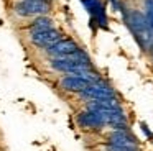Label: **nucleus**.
Returning <instances> with one entry per match:
<instances>
[{"label":"nucleus","instance_id":"f257e3e1","mask_svg":"<svg viewBox=\"0 0 153 151\" xmlns=\"http://www.w3.org/2000/svg\"><path fill=\"white\" fill-rule=\"evenodd\" d=\"M123 18L127 28L130 30L140 48L146 53L153 51V30L145 13H142L140 10H128L123 12Z\"/></svg>","mask_w":153,"mask_h":151},{"label":"nucleus","instance_id":"f03ea898","mask_svg":"<svg viewBox=\"0 0 153 151\" xmlns=\"http://www.w3.org/2000/svg\"><path fill=\"white\" fill-rule=\"evenodd\" d=\"M50 66L54 71L66 72V74H74V76H81L92 69L89 56L82 49H77V51L71 53L68 56H63V58H51Z\"/></svg>","mask_w":153,"mask_h":151},{"label":"nucleus","instance_id":"423d86ee","mask_svg":"<svg viewBox=\"0 0 153 151\" xmlns=\"http://www.w3.org/2000/svg\"><path fill=\"white\" fill-rule=\"evenodd\" d=\"M82 5L86 7L87 13L92 18V23H97L100 28H107V15H105V7L100 0H81Z\"/></svg>","mask_w":153,"mask_h":151},{"label":"nucleus","instance_id":"7ed1b4c3","mask_svg":"<svg viewBox=\"0 0 153 151\" xmlns=\"http://www.w3.org/2000/svg\"><path fill=\"white\" fill-rule=\"evenodd\" d=\"M51 8H53L51 2H43V0H17L13 5V12L22 18L45 16L51 12Z\"/></svg>","mask_w":153,"mask_h":151},{"label":"nucleus","instance_id":"1a4fd4ad","mask_svg":"<svg viewBox=\"0 0 153 151\" xmlns=\"http://www.w3.org/2000/svg\"><path fill=\"white\" fill-rule=\"evenodd\" d=\"M77 123L82 128H87V130H97V128H102L105 125L102 117L96 110H91V108H87L86 112L77 115Z\"/></svg>","mask_w":153,"mask_h":151},{"label":"nucleus","instance_id":"0eeeda50","mask_svg":"<svg viewBox=\"0 0 153 151\" xmlns=\"http://www.w3.org/2000/svg\"><path fill=\"white\" fill-rule=\"evenodd\" d=\"M77 49H81V48H79V44H77L74 39L61 38L59 41L54 43L51 48H48L46 53H48L50 58H63V56H68V54H71V53L77 51Z\"/></svg>","mask_w":153,"mask_h":151},{"label":"nucleus","instance_id":"4468645a","mask_svg":"<svg viewBox=\"0 0 153 151\" xmlns=\"http://www.w3.org/2000/svg\"><path fill=\"white\" fill-rule=\"evenodd\" d=\"M110 2H112V3H114V5H115V7H117V5H119V2H117V0H110Z\"/></svg>","mask_w":153,"mask_h":151},{"label":"nucleus","instance_id":"9b49d317","mask_svg":"<svg viewBox=\"0 0 153 151\" xmlns=\"http://www.w3.org/2000/svg\"><path fill=\"white\" fill-rule=\"evenodd\" d=\"M53 26H54V25H53V20H51L48 15H45V16H36V18H33V21L27 25V31H28V35H31V33L43 31V30L53 28Z\"/></svg>","mask_w":153,"mask_h":151},{"label":"nucleus","instance_id":"6e6552de","mask_svg":"<svg viewBox=\"0 0 153 151\" xmlns=\"http://www.w3.org/2000/svg\"><path fill=\"white\" fill-rule=\"evenodd\" d=\"M91 84H92L91 81L81 77V76H74V74H68L59 81L61 89H64V90H68V92H79V94L84 89L89 87Z\"/></svg>","mask_w":153,"mask_h":151},{"label":"nucleus","instance_id":"2eb2a0df","mask_svg":"<svg viewBox=\"0 0 153 151\" xmlns=\"http://www.w3.org/2000/svg\"><path fill=\"white\" fill-rule=\"evenodd\" d=\"M43 2H51V0H43Z\"/></svg>","mask_w":153,"mask_h":151},{"label":"nucleus","instance_id":"f8f14e48","mask_svg":"<svg viewBox=\"0 0 153 151\" xmlns=\"http://www.w3.org/2000/svg\"><path fill=\"white\" fill-rule=\"evenodd\" d=\"M145 10H146V18H148L150 25H152L153 30V0H145Z\"/></svg>","mask_w":153,"mask_h":151},{"label":"nucleus","instance_id":"9d476101","mask_svg":"<svg viewBox=\"0 0 153 151\" xmlns=\"http://www.w3.org/2000/svg\"><path fill=\"white\" fill-rule=\"evenodd\" d=\"M110 144H117V146H128V148H138L137 140L125 130V128H119L109 136Z\"/></svg>","mask_w":153,"mask_h":151},{"label":"nucleus","instance_id":"ddd939ff","mask_svg":"<svg viewBox=\"0 0 153 151\" xmlns=\"http://www.w3.org/2000/svg\"><path fill=\"white\" fill-rule=\"evenodd\" d=\"M105 151H138V148H128V146H117V144H110L105 148Z\"/></svg>","mask_w":153,"mask_h":151},{"label":"nucleus","instance_id":"39448f33","mask_svg":"<svg viewBox=\"0 0 153 151\" xmlns=\"http://www.w3.org/2000/svg\"><path fill=\"white\" fill-rule=\"evenodd\" d=\"M84 98H89V100H105V98H115V92L110 85H107L105 82L97 81L92 82L87 89H84L81 92Z\"/></svg>","mask_w":153,"mask_h":151},{"label":"nucleus","instance_id":"20e7f679","mask_svg":"<svg viewBox=\"0 0 153 151\" xmlns=\"http://www.w3.org/2000/svg\"><path fill=\"white\" fill-rule=\"evenodd\" d=\"M61 38H63L61 31H58L54 26L53 28H48V30H43V31H36V33L28 35V39H30L31 44L38 49H45V51L48 48H51L54 43H58Z\"/></svg>","mask_w":153,"mask_h":151}]
</instances>
